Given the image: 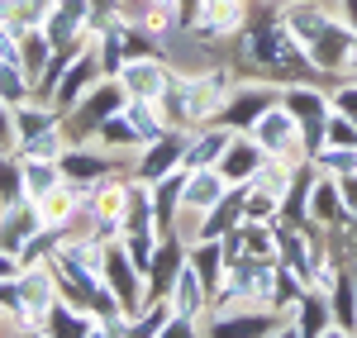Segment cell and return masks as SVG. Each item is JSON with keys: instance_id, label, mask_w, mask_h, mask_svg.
I'll return each mask as SVG.
<instances>
[{"instance_id": "6da1fadb", "label": "cell", "mask_w": 357, "mask_h": 338, "mask_svg": "<svg viewBox=\"0 0 357 338\" xmlns=\"http://www.w3.org/2000/svg\"><path fill=\"white\" fill-rule=\"evenodd\" d=\"M119 105H124V82H100V86H91L82 100L67 110V114H72V124L62 129V134H67V143H86L114 110H119Z\"/></svg>"}, {"instance_id": "7a4b0ae2", "label": "cell", "mask_w": 357, "mask_h": 338, "mask_svg": "<svg viewBox=\"0 0 357 338\" xmlns=\"http://www.w3.org/2000/svg\"><path fill=\"white\" fill-rule=\"evenodd\" d=\"M305 57H310V67H319V72H343V67H353V29L338 24V20H324V29L305 43Z\"/></svg>"}, {"instance_id": "3957f363", "label": "cell", "mask_w": 357, "mask_h": 338, "mask_svg": "<svg viewBox=\"0 0 357 338\" xmlns=\"http://www.w3.org/2000/svg\"><path fill=\"white\" fill-rule=\"evenodd\" d=\"M100 277H105V286L114 291V300L124 305V314H138V305H143V282H138L134 257L110 243V248H105V262H100ZM129 324H134V319H129Z\"/></svg>"}, {"instance_id": "277c9868", "label": "cell", "mask_w": 357, "mask_h": 338, "mask_svg": "<svg viewBox=\"0 0 357 338\" xmlns=\"http://www.w3.org/2000/svg\"><path fill=\"white\" fill-rule=\"evenodd\" d=\"M281 105L301 119V139H305V148L314 153V148L324 143V119H329L324 95H319V91H305V86H291V91H281Z\"/></svg>"}, {"instance_id": "5b68a950", "label": "cell", "mask_w": 357, "mask_h": 338, "mask_svg": "<svg viewBox=\"0 0 357 338\" xmlns=\"http://www.w3.org/2000/svg\"><path fill=\"white\" fill-rule=\"evenodd\" d=\"M119 82H124V95H134V100H158L167 86H172V72H167V62L158 53L153 57H129L124 72H119Z\"/></svg>"}, {"instance_id": "8992f818", "label": "cell", "mask_w": 357, "mask_h": 338, "mask_svg": "<svg viewBox=\"0 0 357 338\" xmlns=\"http://www.w3.org/2000/svg\"><path fill=\"white\" fill-rule=\"evenodd\" d=\"M186 253H191V243H181L172 233H167V248H153V262H148V300H167L172 295V286L181 277V267H186Z\"/></svg>"}, {"instance_id": "52a82bcc", "label": "cell", "mask_w": 357, "mask_h": 338, "mask_svg": "<svg viewBox=\"0 0 357 338\" xmlns=\"http://www.w3.org/2000/svg\"><path fill=\"white\" fill-rule=\"evenodd\" d=\"M38 229H43V215H38V205H33V200L5 205V210H0V253L20 257V248H24Z\"/></svg>"}, {"instance_id": "ba28073f", "label": "cell", "mask_w": 357, "mask_h": 338, "mask_svg": "<svg viewBox=\"0 0 357 338\" xmlns=\"http://www.w3.org/2000/svg\"><path fill=\"white\" fill-rule=\"evenodd\" d=\"M96 77H100V57L82 48V53L72 57V67L62 72L57 91H53V110H57V114H67V110H72V105H77V100L86 95V91L96 86Z\"/></svg>"}, {"instance_id": "9c48e42d", "label": "cell", "mask_w": 357, "mask_h": 338, "mask_svg": "<svg viewBox=\"0 0 357 338\" xmlns=\"http://www.w3.org/2000/svg\"><path fill=\"white\" fill-rule=\"evenodd\" d=\"M252 129H257L252 139L262 143L267 153H296V143H301V119L286 110L281 100H276L272 110H262V119H257Z\"/></svg>"}, {"instance_id": "30bf717a", "label": "cell", "mask_w": 357, "mask_h": 338, "mask_svg": "<svg viewBox=\"0 0 357 338\" xmlns=\"http://www.w3.org/2000/svg\"><path fill=\"white\" fill-rule=\"evenodd\" d=\"M186 143H191V134H186V129H176V134H158V139H153V148H148V158L138 162V181H158V176H167L172 167H181Z\"/></svg>"}, {"instance_id": "8fae6325", "label": "cell", "mask_w": 357, "mask_h": 338, "mask_svg": "<svg viewBox=\"0 0 357 338\" xmlns=\"http://www.w3.org/2000/svg\"><path fill=\"white\" fill-rule=\"evenodd\" d=\"M57 167H62V181L86 186V181H105L114 162H110V158H100V153H91V148H82V143H72V148L57 153Z\"/></svg>"}, {"instance_id": "7c38bea8", "label": "cell", "mask_w": 357, "mask_h": 338, "mask_svg": "<svg viewBox=\"0 0 357 338\" xmlns=\"http://www.w3.org/2000/svg\"><path fill=\"white\" fill-rule=\"evenodd\" d=\"M267 162V148L257 139H229V148H224V158H220V171H224V181H252L257 176V167Z\"/></svg>"}, {"instance_id": "4fadbf2b", "label": "cell", "mask_w": 357, "mask_h": 338, "mask_svg": "<svg viewBox=\"0 0 357 338\" xmlns=\"http://www.w3.org/2000/svg\"><path fill=\"white\" fill-rule=\"evenodd\" d=\"M276 95L272 91H262V86H248V91H234L229 95V105H224V129H252L257 119H262V110H272Z\"/></svg>"}, {"instance_id": "5bb4252c", "label": "cell", "mask_w": 357, "mask_h": 338, "mask_svg": "<svg viewBox=\"0 0 357 338\" xmlns=\"http://www.w3.org/2000/svg\"><path fill=\"white\" fill-rule=\"evenodd\" d=\"M329 310H333V334H357V277L338 272Z\"/></svg>"}, {"instance_id": "9a60e30c", "label": "cell", "mask_w": 357, "mask_h": 338, "mask_svg": "<svg viewBox=\"0 0 357 338\" xmlns=\"http://www.w3.org/2000/svg\"><path fill=\"white\" fill-rule=\"evenodd\" d=\"M229 129H210V134H195L191 143H186V158H181V167L195 171V167H215L224 158V148H229Z\"/></svg>"}, {"instance_id": "2e32d148", "label": "cell", "mask_w": 357, "mask_h": 338, "mask_svg": "<svg viewBox=\"0 0 357 338\" xmlns=\"http://www.w3.org/2000/svg\"><path fill=\"white\" fill-rule=\"evenodd\" d=\"M215 334H276L281 329V314H215L210 319Z\"/></svg>"}, {"instance_id": "e0dca14e", "label": "cell", "mask_w": 357, "mask_h": 338, "mask_svg": "<svg viewBox=\"0 0 357 338\" xmlns=\"http://www.w3.org/2000/svg\"><path fill=\"white\" fill-rule=\"evenodd\" d=\"M310 215L314 220H338V215H348L343 210V191H338V176H319L314 186H310Z\"/></svg>"}, {"instance_id": "ac0fdd59", "label": "cell", "mask_w": 357, "mask_h": 338, "mask_svg": "<svg viewBox=\"0 0 357 338\" xmlns=\"http://www.w3.org/2000/svg\"><path fill=\"white\" fill-rule=\"evenodd\" d=\"M301 319H296V334H333V319H329V300H324V291H319V295H314V291H310V295H301Z\"/></svg>"}, {"instance_id": "d6986e66", "label": "cell", "mask_w": 357, "mask_h": 338, "mask_svg": "<svg viewBox=\"0 0 357 338\" xmlns=\"http://www.w3.org/2000/svg\"><path fill=\"white\" fill-rule=\"evenodd\" d=\"M314 167L319 171H333V176H348V171H357V148H319L314 153Z\"/></svg>"}, {"instance_id": "ffe728a7", "label": "cell", "mask_w": 357, "mask_h": 338, "mask_svg": "<svg viewBox=\"0 0 357 338\" xmlns=\"http://www.w3.org/2000/svg\"><path fill=\"white\" fill-rule=\"evenodd\" d=\"M324 143H333V148H357V124L348 114H329L324 119Z\"/></svg>"}, {"instance_id": "44dd1931", "label": "cell", "mask_w": 357, "mask_h": 338, "mask_svg": "<svg viewBox=\"0 0 357 338\" xmlns=\"http://www.w3.org/2000/svg\"><path fill=\"white\" fill-rule=\"evenodd\" d=\"M15 143H20V134H15V110L0 100V153H10Z\"/></svg>"}, {"instance_id": "7402d4cb", "label": "cell", "mask_w": 357, "mask_h": 338, "mask_svg": "<svg viewBox=\"0 0 357 338\" xmlns=\"http://www.w3.org/2000/svg\"><path fill=\"white\" fill-rule=\"evenodd\" d=\"M333 105H338V114H348V119L357 124V86H343V91L333 95Z\"/></svg>"}, {"instance_id": "603a6c76", "label": "cell", "mask_w": 357, "mask_h": 338, "mask_svg": "<svg viewBox=\"0 0 357 338\" xmlns=\"http://www.w3.org/2000/svg\"><path fill=\"white\" fill-rule=\"evenodd\" d=\"M338 191H343V210L357 215V176H353V171H348V176H338Z\"/></svg>"}, {"instance_id": "cb8c5ba5", "label": "cell", "mask_w": 357, "mask_h": 338, "mask_svg": "<svg viewBox=\"0 0 357 338\" xmlns=\"http://www.w3.org/2000/svg\"><path fill=\"white\" fill-rule=\"evenodd\" d=\"M343 15H348V29L357 33V0H343Z\"/></svg>"}]
</instances>
